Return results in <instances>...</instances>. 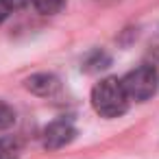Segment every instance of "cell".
<instances>
[{
    "label": "cell",
    "instance_id": "cell-3",
    "mask_svg": "<svg viewBox=\"0 0 159 159\" xmlns=\"http://www.w3.org/2000/svg\"><path fill=\"white\" fill-rule=\"evenodd\" d=\"M74 137H76V129L70 120H55L44 129L42 144L46 150H59V148L68 146Z\"/></svg>",
    "mask_w": 159,
    "mask_h": 159
},
{
    "label": "cell",
    "instance_id": "cell-6",
    "mask_svg": "<svg viewBox=\"0 0 159 159\" xmlns=\"http://www.w3.org/2000/svg\"><path fill=\"white\" fill-rule=\"evenodd\" d=\"M31 2H33V7H35L39 13H44V16H55V13H59V11L63 9L66 0H31Z\"/></svg>",
    "mask_w": 159,
    "mask_h": 159
},
{
    "label": "cell",
    "instance_id": "cell-5",
    "mask_svg": "<svg viewBox=\"0 0 159 159\" xmlns=\"http://www.w3.org/2000/svg\"><path fill=\"white\" fill-rule=\"evenodd\" d=\"M20 142L13 137H0V159H18Z\"/></svg>",
    "mask_w": 159,
    "mask_h": 159
},
{
    "label": "cell",
    "instance_id": "cell-7",
    "mask_svg": "<svg viewBox=\"0 0 159 159\" xmlns=\"http://www.w3.org/2000/svg\"><path fill=\"white\" fill-rule=\"evenodd\" d=\"M13 124H16V111L7 102L0 100V131H5V129H9Z\"/></svg>",
    "mask_w": 159,
    "mask_h": 159
},
{
    "label": "cell",
    "instance_id": "cell-1",
    "mask_svg": "<svg viewBox=\"0 0 159 159\" xmlns=\"http://www.w3.org/2000/svg\"><path fill=\"white\" fill-rule=\"evenodd\" d=\"M129 94L120 79L107 76L92 89V107L102 118H118L129 109Z\"/></svg>",
    "mask_w": 159,
    "mask_h": 159
},
{
    "label": "cell",
    "instance_id": "cell-8",
    "mask_svg": "<svg viewBox=\"0 0 159 159\" xmlns=\"http://www.w3.org/2000/svg\"><path fill=\"white\" fill-rule=\"evenodd\" d=\"M11 5H9V0H0V24H2L7 18H9V13H11Z\"/></svg>",
    "mask_w": 159,
    "mask_h": 159
},
{
    "label": "cell",
    "instance_id": "cell-4",
    "mask_svg": "<svg viewBox=\"0 0 159 159\" xmlns=\"http://www.w3.org/2000/svg\"><path fill=\"white\" fill-rule=\"evenodd\" d=\"M26 89L37 96H52L59 89V81L52 74H35L26 79Z\"/></svg>",
    "mask_w": 159,
    "mask_h": 159
},
{
    "label": "cell",
    "instance_id": "cell-2",
    "mask_svg": "<svg viewBox=\"0 0 159 159\" xmlns=\"http://www.w3.org/2000/svg\"><path fill=\"white\" fill-rule=\"evenodd\" d=\"M122 85H124V89H126L131 100L144 102V100H148V98H152L157 94V89H159V74L150 66H139V68L131 70L122 79Z\"/></svg>",
    "mask_w": 159,
    "mask_h": 159
}]
</instances>
